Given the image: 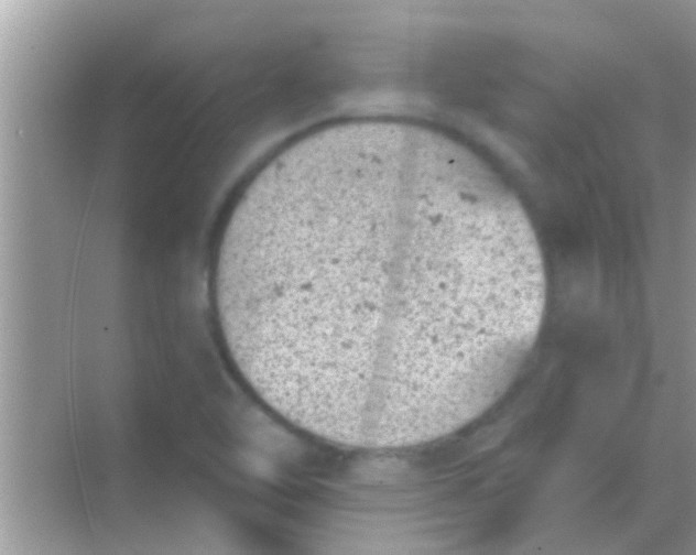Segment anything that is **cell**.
Listing matches in <instances>:
<instances>
[{
	"label": "cell",
	"instance_id": "1",
	"mask_svg": "<svg viewBox=\"0 0 696 555\" xmlns=\"http://www.w3.org/2000/svg\"><path fill=\"white\" fill-rule=\"evenodd\" d=\"M211 284L253 393L301 429L376 449L441 438L491 407L546 301L515 196L412 122L333 130L272 159L226 221Z\"/></svg>",
	"mask_w": 696,
	"mask_h": 555
}]
</instances>
